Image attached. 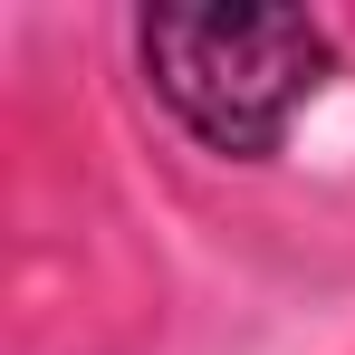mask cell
Returning <instances> with one entry per match:
<instances>
[{"label": "cell", "instance_id": "6da1fadb", "mask_svg": "<svg viewBox=\"0 0 355 355\" xmlns=\"http://www.w3.org/2000/svg\"><path fill=\"white\" fill-rule=\"evenodd\" d=\"M135 67L211 164H269L336 77V39L288 0H154L135 19Z\"/></svg>", "mask_w": 355, "mask_h": 355}]
</instances>
